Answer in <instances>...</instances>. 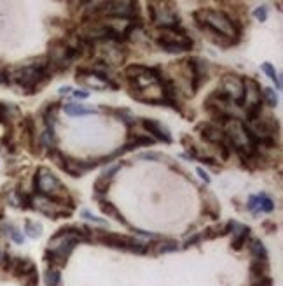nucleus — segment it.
<instances>
[{
  "label": "nucleus",
  "instance_id": "1",
  "mask_svg": "<svg viewBox=\"0 0 283 286\" xmlns=\"http://www.w3.org/2000/svg\"><path fill=\"white\" fill-rule=\"evenodd\" d=\"M194 19L196 23H203V25L210 27L212 30L219 32V34H222L224 37L231 39L233 42H238L240 40V25L235 21V19L231 18V16H227L224 13V11H217V9H198L194 11Z\"/></svg>",
  "mask_w": 283,
  "mask_h": 286
},
{
  "label": "nucleus",
  "instance_id": "2",
  "mask_svg": "<svg viewBox=\"0 0 283 286\" xmlns=\"http://www.w3.org/2000/svg\"><path fill=\"white\" fill-rule=\"evenodd\" d=\"M35 190L39 195L49 197L60 204H67V206H73L70 195H68L67 186L60 183V179L51 172L46 167H39L35 174Z\"/></svg>",
  "mask_w": 283,
  "mask_h": 286
},
{
  "label": "nucleus",
  "instance_id": "3",
  "mask_svg": "<svg viewBox=\"0 0 283 286\" xmlns=\"http://www.w3.org/2000/svg\"><path fill=\"white\" fill-rule=\"evenodd\" d=\"M91 239L98 240V243L105 244V246H109V248L137 253V255H145L147 253V244H143L140 240L135 239V237H130V235H119V234H114V232L93 230Z\"/></svg>",
  "mask_w": 283,
  "mask_h": 286
},
{
  "label": "nucleus",
  "instance_id": "4",
  "mask_svg": "<svg viewBox=\"0 0 283 286\" xmlns=\"http://www.w3.org/2000/svg\"><path fill=\"white\" fill-rule=\"evenodd\" d=\"M156 42L166 53H184L192 50L194 40H192L182 28H165L159 30L156 35Z\"/></svg>",
  "mask_w": 283,
  "mask_h": 286
},
{
  "label": "nucleus",
  "instance_id": "5",
  "mask_svg": "<svg viewBox=\"0 0 283 286\" xmlns=\"http://www.w3.org/2000/svg\"><path fill=\"white\" fill-rule=\"evenodd\" d=\"M147 13H149V21L158 25L159 30L180 27L178 14L171 7H165V4H159V2L147 4Z\"/></svg>",
  "mask_w": 283,
  "mask_h": 286
},
{
  "label": "nucleus",
  "instance_id": "6",
  "mask_svg": "<svg viewBox=\"0 0 283 286\" xmlns=\"http://www.w3.org/2000/svg\"><path fill=\"white\" fill-rule=\"evenodd\" d=\"M30 202H32V209H37L51 219L70 216L73 207H75V206H67V204H60V202H56V200L44 197V195H39V193L34 195V197L30 199Z\"/></svg>",
  "mask_w": 283,
  "mask_h": 286
},
{
  "label": "nucleus",
  "instance_id": "7",
  "mask_svg": "<svg viewBox=\"0 0 283 286\" xmlns=\"http://www.w3.org/2000/svg\"><path fill=\"white\" fill-rule=\"evenodd\" d=\"M75 79L77 83L84 84V86L88 88H93V90H107V88H117V84L114 83L110 77H107L105 72L101 71H96V69H77L75 72Z\"/></svg>",
  "mask_w": 283,
  "mask_h": 286
},
{
  "label": "nucleus",
  "instance_id": "8",
  "mask_svg": "<svg viewBox=\"0 0 283 286\" xmlns=\"http://www.w3.org/2000/svg\"><path fill=\"white\" fill-rule=\"evenodd\" d=\"M186 62L189 69V76H191V92H192V95H194V93L208 81V62L203 58H198V56L189 58Z\"/></svg>",
  "mask_w": 283,
  "mask_h": 286
},
{
  "label": "nucleus",
  "instance_id": "9",
  "mask_svg": "<svg viewBox=\"0 0 283 286\" xmlns=\"http://www.w3.org/2000/svg\"><path fill=\"white\" fill-rule=\"evenodd\" d=\"M222 92L229 95V99L233 100V104L241 107L245 104V88H243V79L236 74H225L222 77Z\"/></svg>",
  "mask_w": 283,
  "mask_h": 286
},
{
  "label": "nucleus",
  "instance_id": "10",
  "mask_svg": "<svg viewBox=\"0 0 283 286\" xmlns=\"http://www.w3.org/2000/svg\"><path fill=\"white\" fill-rule=\"evenodd\" d=\"M196 130L201 134L203 141L210 142V144H213V146L227 144V139H225L224 130L220 128V126L210 123V121H207V123H199L198 126H196Z\"/></svg>",
  "mask_w": 283,
  "mask_h": 286
},
{
  "label": "nucleus",
  "instance_id": "11",
  "mask_svg": "<svg viewBox=\"0 0 283 286\" xmlns=\"http://www.w3.org/2000/svg\"><path fill=\"white\" fill-rule=\"evenodd\" d=\"M94 167H98V162H84V160H75V158L65 157V163L61 170H65L72 178H83L88 170L94 169Z\"/></svg>",
  "mask_w": 283,
  "mask_h": 286
},
{
  "label": "nucleus",
  "instance_id": "12",
  "mask_svg": "<svg viewBox=\"0 0 283 286\" xmlns=\"http://www.w3.org/2000/svg\"><path fill=\"white\" fill-rule=\"evenodd\" d=\"M142 126L150 134V136H152L154 141H163V142H166V144H170V142H171L170 130H168L165 125L159 123V121L147 120V118H143V120H142Z\"/></svg>",
  "mask_w": 283,
  "mask_h": 286
},
{
  "label": "nucleus",
  "instance_id": "13",
  "mask_svg": "<svg viewBox=\"0 0 283 286\" xmlns=\"http://www.w3.org/2000/svg\"><path fill=\"white\" fill-rule=\"evenodd\" d=\"M243 88H245V104L243 105H247L248 107V105L262 104V100H261L262 88L255 79H252V77H245Z\"/></svg>",
  "mask_w": 283,
  "mask_h": 286
},
{
  "label": "nucleus",
  "instance_id": "14",
  "mask_svg": "<svg viewBox=\"0 0 283 286\" xmlns=\"http://www.w3.org/2000/svg\"><path fill=\"white\" fill-rule=\"evenodd\" d=\"M231 232H233V244H231L233 249L240 251L243 246H247V237L250 234V227L231 222Z\"/></svg>",
  "mask_w": 283,
  "mask_h": 286
},
{
  "label": "nucleus",
  "instance_id": "15",
  "mask_svg": "<svg viewBox=\"0 0 283 286\" xmlns=\"http://www.w3.org/2000/svg\"><path fill=\"white\" fill-rule=\"evenodd\" d=\"M98 206H100L101 212H104V214L107 216V218H114V219H116V222L122 223V225H126V227H130L128 222H126V218H124V216H122V212L119 211L112 202H109V200H100V204H98Z\"/></svg>",
  "mask_w": 283,
  "mask_h": 286
},
{
  "label": "nucleus",
  "instance_id": "16",
  "mask_svg": "<svg viewBox=\"0 0 283 286\" xmlns=\"http://www.w3.org/2000/svg\"><path fill=\"white\" fill-rule=\"evenodd\" d=\"M178 249V243L177 240H171V239H163L159 240V243L156 244H150V246H147V251L154 253V255H165V253H173Z\"/></svg>",
  "mask_w": 283,
  "mask_h": 286
},
{
  "label": "nucleus",
  "instance_id": "17",
  "mask_svg": "<svg viewBox=\"0 0 283 286\" xmlns=\"http://www.w3.org/2000/svg\"><path fill=\"white\" fill-rule=\"evenodd\" d=\"M58 111H60V104H49L42 113L44 123H46V128H55V123L58 120Z\"/></svg>",
  "mask_w": 283,
  "mask_h": 286
},
{
  "label": "nucleus",
  "instance_id": "18",
  "mask_svg": "<svg viewBox=\"0 0 283 286\" xmlns=\"http://www.w3.org/2000/svg\"><path fill=\"white\" fill-rule=\"evenodd\" d=\"M63 111L68 114V116H86V114H94L98 113L96 109L93 107H86V105L81 104H65Z\"/></svg>",
  "mask_w": 283,
  "mask_h": 286
},
{
  "label": "nucleus",
  "instance_id": "19",
  "mask_svg": "<svg viewBox=\"0 0 283 286\" xmlns=\"http://www.w3.org/2000/svg\"><path fill=\"white\" fill-rule=\"evenodd\" d=\"M40 146H44L46 149H56V136H55V128H46L42 134L39 136Z\"/></svg>",
  "mask_w": 283,
  "mask_h": 286
},
{
  "label": "nucleus",
  "instance_id": "20",
  "mask_svg": "<svg viewBox=\"0 0 283 286\" xmlns=\"http://www.w3.org/2000/svg\"><path fill=\"white\" fill-rule=\"evenodd\" d=\"M250 253H252V258L257 260H268V251H266L264 244L261 243L259 239H253L250 240Z\"/></svg>",
  "mask_w": 283,
  "mask_h": 286
},
{
  "label": "nucleus",
  "instance_id": "21",
  "mask_svg": "<svg viewBox=\"0 0 283 286\" xmlns=\"http://www.w3.org/2000/svg\"><path fill=\"white\" fill-rule=\"evenodd\" d=\"M203 211H204V214L210 216V218H213V219L219 218L220 207H219V204H217V199L213 197V195H210V197H208V202H204Z\"/></svg>",
  "mask_w": 283,
  "mask_h": 286
},
{
  "label": "nucleus",
  "instance_id": "22",
  "mask_svg": "<svg viewBox=\"0 0 283 286\" xmlns=\"http://www.w3.org/2000/svg\"><path fill=\"white\" fill-rule=\"evenodd\" d=\"M24 232H27V235L32 237V239H39V237L42 235V225L28 219V222L24 223Z\"/></svg>",
  "mask_w": 283,
  "mask_h": 286
},
{
  "label": "nucleus",
  "instance_id": "23",
  "mask_svg": "<svg viewBox=\"0 0 283 286\" xmlns=\"http://www.w3.org/2000/svg\"><path fill=\"white\" fill-rule=\"evenodd\" d=\"M4 230H6V234L9 235L16 244H23L24 243V235L18 230V228L14 227V225L6 223V225H4Z\"/></svg>",
  "mask_w": 283,
  "mask_h": 286
},
{
  "label": "nucleus",
  "instance_id": "24",
  "mask_svg": "<svg viewBox=\"0 0 283 286\" xmlns=\"http://www.w3.org/2000/svg\"><path fill=\"white\" fill-rule=\"evenodd\" d=\"M257 200H259V209H261V212H271L274 209V202H273V199L269 197L268 193L257 195Z\"/></svg>",
  "mask_w": 283,
  "mask_h": 286
},
{
  "label": "nucleus",
  "instance_id": "25",
  "mask_svg": "<svg viewBox=\"0 0 283 286\" xmlns=\"http://www.w3.org/2000/svg\"><path fill=\"white\" fill-rule=\"evenodd\" d=\"M110 181H112V179L101 174L100 178H98L96 181H94V191H96V195H104V193H107V191H109V186H110Z\"/></svg>",
  "mask_w": 283,
  "mask_h": 286
},
{
  "label": "nucleus",
  "instance_id": "26",
  "mask_svg": "<svg viewBox=\"0 0 283 286\" xmlns=\"http://www.w3.org/2000/svg\"><path fill=\"white\" fill-rule=\"evenodd\" d=\"M261 100H264L266 104L269 105V107H276V105H278V97H276V93H274L273 88H264V90H262Z\"/></svg>",
  "mask_w": 283,
  "mask_h": 286
},
{
  "label": "nucleus",
  "instance_id": "27",
  "mask_svg": "<svg viewBox=\"0 0 283 286\" xmlns=\"http://www.w3.org/2000/svg\"><path fill=\"white\" fill-rule=\"evenodd\" d=\"M46 284L47 286H61V276L58 269H47L46 271Z\"/></svg>",
  "mask_w": 283,
  "mask_h": 286
},
{
  "label": "nucleus",
  "instance_id": "28",
  "mask_svg": "<svg viewBox=\"0 0 283 286\" xmlns=\"http://www.w3.org/2000/svg\"><path fill=\"white\" fill-rule=\"evenodd\" d=\"M261 69L266 72V74L269 76V79H273V81H274V84H276V90H281V81H280V77H278V74H276V71H274L273 65L266 62V63H262V65H261Z\"/></svg>",
  "mask_w": 283,
  "mask_h": 286
},
{
  "label": "nucleus",
  "instance_id": "29",
  "mask_svg": "<svg viewBox=\"0 0 283 286\" xmlns=\"http://www.w3.org/2000/svg\"><path fill=\"white\" fill-rule=\"evenodd\" d=\"M135 160H150V162H159V160H166L165 155L161 153H154V151H149V153H140L135 157Z\"/></svg>",
  "mask_w": 283,
  "mask_h": 286
},
{
  "label": "nucleus",
  "instance_id": "30",
  "mask_svg": "<svg viewBox=\"0 0 283 286\" xmlns=\"http://www.w3.org/2000/svg\"><path fill=\"white\" fill-rule=\"evenodd\" d=\"M253 18L257 19V21H266L268 19V7L266 6H259L255 11H253Z\"/></svg>",
  "mask_w": 283,
  "mask_h": 286
},
{
  "label": "nucleus",
  "instance_id": "31",
  "mask_svg": "<svg viewBox=\"0 0 283 286\" xmlns=\"http://www.w3.org/2000/svg\"><path fill=\"white\" fill-rule=\"evenodd\" d=\"M247 209H248V211H252L253 214H259V212H261V209H259V200H257V195H252V197L248 199Z\"/></svg>",
  "mask_w": 283,
  "mask_h": 286
},
{
  "label": "nucleus",
  "instance_id": "32",
  "mask_svg": "<svg viewBox=\"0 0 283 286\" xmlns=\"http://www.w3.org/2000/svg\"><path fill=\"white\" fill-rule=\"evenodd\" d=\"M81 216H83V218H86V219H91V222H94V223L105 225V219H101V218H98V216L91 214V212H89L88 209H84L83 212H81Z\"/></svg>",
  "mask_w": 283,
  "mask_h": 286
},
{
  "label": "nucleus",
  "instance_id": "33",
  "mask_svg": "<svg viewBox=\"0 0 283 286\" xmlns=\"http://www.w3.org/2000/svg\"><path fill=\"white\" fill-rule=\"evenodd\" d=\"M201 240V234H194L192 237H189V239H186V243H184V248H191V246H196Z\"/></svg>",
  "mask_w": 283,
  "mask_h": 286
},
{
  "label": "nucleus",
  "instance_id": "34",
  "mask_svg": "<svg viewBox=\"0 0 283 286\" xmlns=\"http://www.w3.org/2000/svg\"><path fill=\"white\" fill-rule=\"evenodd\" d=\"M196 172H198V174H199V178H201V179H203V181H204V183H210V175H208L207 172H204V170H203V169H201V167H198V169H196Z\"/></svg>",
  "mask_w": 283,
  "mask_h": 286
},
{
  "label": "nucleus",
  "instance_id": "35",
  "mask_svg": "<svg viewBox=\"0 0 283 286\" xmlns=\"http://www.w3.org/2000/svg\"><path fill=\"white\" fill-rule=\"evenodd\" d=\"M73 95H75L77 99H88L89 92H84V90H77V92H73Z\"/></svg>",
  "mask_w": 283,
  "mask_h": 286
},
{
  "label": "nucleus",
  "instance_id": "36",
  "mask_svg": "<svg viewBox=\"0 0 283 286\" xmlns=\"http://www.w3.org/2000/svg\"><path fill=\"white\" fill-rule=\"evenodd\" d=\"M58 92L61 93V95H67V93H70L72 92V86H61Z\"/></svg>",
  "mask_w": 283,
  "mask_h": 286
},
{
  "label": "nucleus",
  "instance_id": "37",
  "mask_svg": "<svg viewBox=\"0 0 283 286\" xmlns=\"http://www.w3.org/2000/svg\"><path fill=\"white\" fill-rule=\"evenodd\" d=\"M4 256H6V255H4V251H2V248H0V261H2V260H4Z\"/></svg>",
  "mask_w": 283,
  "mask_h": 286
}]
</instances>
